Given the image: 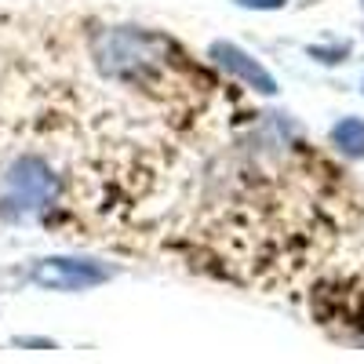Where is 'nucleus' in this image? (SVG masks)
<instances>
[{
	"label": "nucleus",
	"instance_id": "f03ea898",
	"mask_svg": "<svg viewBox=\"0 0 364 364\" xmlns=\"http://www.w3.org/2000/svg\"><path fill=\"white\" fill-rule=\"evenodd\" d=\"M29 277H33V284L51 291H84L109 281V269L87 259H44L41 266H33Z\"/></svg>",
	"mask_w": 364,
	"mask_h": 364
},
{
	"label": "nucleus",
	"instance_id": "f257e3e1",
	"mask_svg": "<svg viewBox=\"0 0 364 364\" xmlns=\"http://www.w3.org/2000/svg\"><path fill=\"white\" fill-rule=\"evenodd\" d=\"M58 193V178L37 161V157H22L8 171V215H26V211H41L55 200Z\"/></svg>",
	"mask_w": 364,
	"mask_h": 364
},
{
	"label": "nucleus",
	"instance_id": "20e7f679",
	"mask_svg": "<svg viewBox=\"0 0 364 364\" xmlns=\"http://www.w3.org/2000/svg\"><path fill=\"white\" fill-rule=\"evenodd\" d=\"M321 295H331L339 299V306L331 310H317L321 317H343L357 328H364V281H350V284H331V288H321Z\"/></svg>",
	"mask_w": 364,
	"mask_h": 364
},
{
	"label": "nucleus",
	"instance_id": "423d86ee",
	"mask_svg": "<svg viewBox=\"0 0 364 364\" xmlns=\"http://www.w3.org/2000/svg\"><path fill=\"white\" fill-rule=\"evenodd\" d=\"M240 8H284V0H237Z\"/></svg>",
	"mask_w": 364,
	"mask_h": 364
},
{
	"label": "nucleus",
	"instance_id": "0eeeda50",
	"mask_svg": "<svg viewBox=\"0 0 364 364\" xmlns=\"http://www.w3.org/2000/svg\"><path fill=\"white\" fill-rule=\"evenodd\" d=\"M360 4H364V0H360Z\"/></svg>",
	"mask_w": 364,
	"mask_h": 364
},
{
	"label": "nucleus",
	"instance_id": "7ed1b4c3",
	"mask_svg": "<svg viewBox=\"0 0 364 364\" xmlns=\"http://www.w3.org/2000/svg\"><path fill=\"white\" fill-rule=\"evenodd\" d=\"M208 55L215 58V63H219L223 70H230L237 80H245L248 87L262 91V95H273V91H277V80H273V77L255 63V58H252L245 48H237V44H230V41H215Z\"/></svg>",
	"mask_w": 364,
	"mask_h": 364
},
{
	"label": "nucleus",
	"instance_id": "39448f33",
	"mask_svg": "<svg viewBox=\"0 0 364 364\" xmlns=\"http://www.w3.org/2000/svg\"><path fill=\"white\" fill-rule=\"evenodd\" d=\"M331 142H336L346 157H364V120L346 117L331 128Z\"/></svg>",
	"mask_w": 364,
	"mask_h": 364
}]
</instances>
